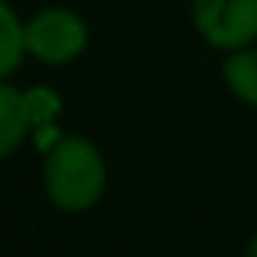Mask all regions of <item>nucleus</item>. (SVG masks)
I'll list each match as a JSON object with an SVG mask.
<instances>
[{"label": "nucleus", "mask_w": 257, "mask_h": 257, "mask_svg": "<svg viewBox=\"0 0 257 257\" xmlns=\"http://www.w3.org/2000/svg\"><path fill=\"white\" fill-rule=\"evenodd\" d=\"M88 46V26L78 13L52 7L26 23V52L46 65H65Z\"/></svg>", "instance_id": "f03ea898"}, {"label": "nucleus", "mask_w": 257, "mask_h": 257, "mask_svg": "<svg viewBox=\"0 0 257 257\" xmlns=\"http://www.w3.org/2000/svg\"><path fill=\"white\" fill-rule=\"evenodd\" d=\"M33 127V107L23 91L0 82V160L10 157Z\"/></svg>", "instance_id": "20e7f679"}, {"label": "nucleus", "mask_w": 257, "mask_h": 257, "mask_svg": "<svg viewBox=\"0 0 257 257\" xmlns=\"http://www.w3.org/2000/svg\"><path fill=\"white\" fill-rule=\"evenodd\" d=\"M225 82L231 94L244 104L257 107V49H234L225 62Z\"/></svg>", "instance_id": "423d86ee"}, {"label": "nucleus", "mask_w": 257, "mask_h": 257, "mask_svg": "<svg viewBox=\"0 0 257 257\" xmlns=\"http://www.w3.org/2000/svg\"><path fill=\"white\" fill-rule=\"evenodd\" d=\"M199 36L215 49H244L257 39V0H192Z\"/></svg>", "instance_id": "7ed1b4c3"}, {"label": "nucleus", "mask_w": 257, "mask_h": 257, "mask_svg": "<svg viewBox=\"0 0 257 257\" xmlns=\"http://www.w3.org/2000/svg\"><path fill=\"white\" fill-rule=\"evenodd\" d=\"M247 257H257V234L251 238V244H247Z\"/></svg>", "instance_id": "0eeeda50"}, {"label": "nucleus", "mask_w": 257, "mask_h": 257, "mask_svg": "<svg viewBox=\"0 0 257 257\" xmlns=\"http://www.w3.org/2000/svg\"><path fill=\"white\" fill-rule=\"evenodd\" d=\"M46 195L62 212H88L104 195V157L101 150L85 137H65L46 157Z\"/></svg>", "instance_id": "f257e3e1"}, {"label": "nucleus", "mask_w": 257, "mask_h": 257, "mask_svg": "<svg viewBox=\"0 0 257 257\" xmlns=\"http://www.w3.org/2000/svg\"><path fill=\"white\" fill-rule=\"evenodd\" d=\"M23 56H26V23H20L13 7L0 0V78L17 72Z\"/></svg>", "instance_id": "39448f33"}]
</instances>
